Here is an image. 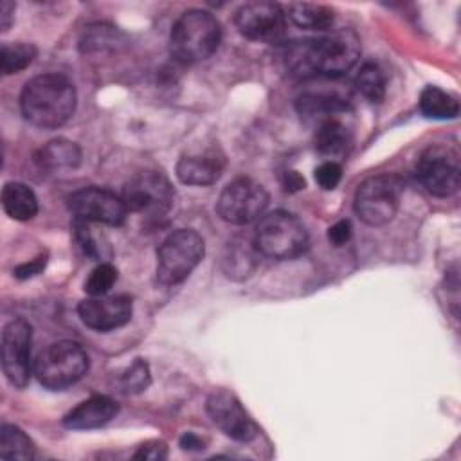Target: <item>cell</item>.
<instances>
[{"label":"cell","instance_id":"obj_6","mask_svg":"<svg viewBox=\"0 0 461 461\" xmlns=\"http://www.w3.org/2000/svg\"><path fill=\"white\" fill-rule=\"evenodd\" d=\"M205 252L203 240L191 229L171 232L157 252V279L160 285L171 286L182 283L202 261Z\"/></svg>","mask_w":461,"mask_h":461},{"label":"cell","instance_id":"obj_32","mask_svg":"<svg viewBox=\"0 0 461 461\" xmlns=\"http://www.w3.org/2000/svg\"><path fill=\"white\" fill-rule=\"evenodd\" d=\"M135 459H166L167 457V445L164 441H148L139 447V450L133 454Z\"/></svg>","mask_w":461,"mask_h":461},{"label":"cell","instance_id":"obj_27","mask_svg":"<svg viewBox=\"0 0 461 461\" xmlns=\"http://www.w3.org/2000/svg\"><path fill=\"white\" fill-rule=\"evenodd\" d=\"M355 85L358 92L371 103H380L385 95V77L378 65L364 63L357 74Z\"/></svg>","mask_w":461,"mask_h":461},{"label":"cell","instance_id":"obj_22","mask_svg":"<svg viewBox=\"0 0 461 461\" xmlns=\"http://www.w3.org/2000/svg\"><path fill=\"white\" fill-rule=\"evenodd\" d=\"M351 144V130L342 119H328L319 122L315 131V148L324 155H342Z\"/></svg>","mask_w":461,"mask_h":461},{"label":"cell","instance_id":"obj_36","mask_svg":"<svg viewBox=\"0 0 461 461\" xmlns=\"http://www.w3.org/2000/svg\"><path fill=\"white\" fill-rule=\"evenodd\" d=\"M180 447H182L184 450H202V448H203V441H202V438H198L196 434L185 432V434L180 438Z\"/></svg>","mask_w":461,"mask_h":461},{"label":"cell","instance_id":"obj_34","mask_svg":"<svg viewBox=\"0 0 461 461\" xmlns=\"http://www.w3.org/2000/svg\"><path fill=\"white\" fill-rule=\"evenodd\" d=\"M45 265H47V254H40L38 258L31 259L29 263H23V265L16 267V268H14V276H16L18 279L34 277V276H38V274L45 268Z\"/></svg>","mask_w":461,"mask_h":461},{"label":"cell","instance_id":"obj_5","mask_svg":"<svg viewBox=\"0 0 461 461\" xmlns=\"http://www.w3.org/2000/svg\"><path fill=\"white\" fill-rule=\"evenodd\" d=\"M88 371V355L74 340H58L49 344L34 360L38 382L52 391L74 385Z\"/></svg>","mask_w":461,"mask_h":461},{"label":"cell","instance_id":"obj_16","mask_svg":"<svg viewBox=\"0 0 461 461\" xmlns=\"http://www.w3.org/2000/svg\"><path fill=\"white\" fill-rule=\"evenodd\" d=\"M223 167V153L209 148L203 151L184 155L176 164V176L182 184L187 185H211L220 178Z\"/></svg>","mask_w":461,"mask_h":461},{"label":"cell","instance_id":"obj_2","mask_svg":"<svg viewBox=\"0 0 461 461\" xmlns=\"http://www.w3.org/2000/svg\"><path fill=\"white\" fill-rule=\"evenodd\" d=\"M77 103L74 85L59 74H41L25 83L20 95L23 117L38 128L54 130L63 126Z\"/></svg>","mask_w":461,"mask_h":461},{"label":"cell","instance_id":"obj_28","mask_svg":"<svg viewBox=\"0 0 461 461\" xmlns=\"http://www.w3.org/2000/svg\"><path fill=\"white\" fill-rule=\"evenodd\" d=\"M151 376H149V367L142 358L133 360L117 378V387L122 394H137L146 391L149 385Z\"/></svg>","mask_w":461,"mask_h":461},{"label":"cell","instance_id":"obj_14","mask_svg":"<svg viewBox=\"0 0 461 461\" xmlns=\"http://www.w3.org/2000/svg\"><path fill=\"white\" fill-rule=\"evenodd\" d=\"M207 414L211 421L229 438L236 441H250L258 436V425L247 414L240 400L225 391L216 389L207 398Z\"/></svg>","mask_w":461,"mask_h":461},{"label":"cell","instance_id":"obj_13","mask_svg":"<svg viewBox=\"0 0 461 461\" xmlns=\"http://www.w3.org/2000/svg\"><path fill=\"white\" fill-rule=\"evenodd\" d=\"M68 209L77 220L106 225H121L128 209L121 196L103 187H85L68 196Z\"/></svg>","mask_w":461,"mask_h":461},{"label":"cell","instance_id":"obj_7","mask_svg":"<svg viewBox=\"0 0 461 461\" xmlns=\"http://www.w3.org/2000/svg\"><path fill=\"white\" fill-rule=\"evenodd\" d=\"M402 182L396 175H376L364 180L355 193V212L371 225L380 227L389 223L400 203Z\"/></svg>","mask_w":461,"mask_h":461},{"label":"cell","instance_id":"obj_9","mask_svg":"<svg viewBox=\"0 0 461 461\" xmlns=\"http://www.w3.org/2000/svg\"><path fill=\"white\" fill-rule=\"evenodd\" d=\"M267 205V189L249 176H240L223 187L216 209L227 223L247 225L258 220L265 212Z\"/></svg>","mask_w":461,"mask_h":461},{"label":"cell","instance_id":"obj_29","mask_svg":"<svg viewBox=\"0 0 461 461\" xmlns=\"http://www.w3.org/2000/svg\"><path fill=\"white\" fill-rule=\"evenodd\" d=\"M117 281V268L112 263H99L85 281V292L90 297H101L106 295L108 290Z\"/></svg>","mask_w":461,"mask_h":461},{"label":"cell","instance_id":"obj_26","mask_svg":"<svg viewBox=\"0 0 461 461\" xmlns=\"http://www.w3.org/2000/svg\"><path fill=\"white\" fill-rule=\"evenodd\" d=\"M36 58V47L31 43H4L0 49V61L4 76L16 74L29 67Z\"/></svg>","mask_w":461,"mask_h":461},{"label":"cell","instance_id":"obj_15","mask_svg":"<svg viewBox=\"0 0 461 461\" xmlns=\"http://www.w3.org/2000/svg\"><path fill=\"white\" fill-rule=\"evenodd\" d=\"M77 315L85 326L106 333L130 322L131 299L128 295L88 297L77 304Z\"/></svg>","mask_w":461,"mask_h":461},{"label":"cell","instance_id":"obj_37","mask_svg":"<svg viewBox=\"0 0 461 461\" xmlns=\"http://www.w3.org/2000/svg\"><path fill=\"white\" fill-rule=\"evenodd\" d=\"M285 187L288 191H299L304 187V178L297 171H286L285 173Z\"/></svg>","mask_w":461,"mask_h":461},{"label":"cell","instance_id":"obj_3","mask_svg":"<svg viewBox=\"0 0 461 461\" xmlns=\"http://www.w3.org/2000/svg\"><path fill=\"white\" fill-rule=\"evenodd\" d=\"M220 22L202 9H191L178 16L169 34V52L180 63L207 59L220 45Z\"/></svg>","mask_w":461,"mask_h":461},{"label":"cell","instance_id":"obj_10","mask_svg":"<svg viewBox=\"0 0 461 461\" xmlns=\"http://www.w3.org/2000/svg\"><path fill=\"white\" fill-rule=\"evenodd\" d=\"M416 175L430 194L450 196L459 189V153L443 144L429 146L418 160Z\"/></svg>","mask_w":461,"mask_h":461},{"label":"cell","instance_id":"obj_30","mask_svg":"<svg viewBox=\"0 0 461 461\" xmlns=\"http://www.w3.org/2000/svg\"><path fill=\"white\" fill-rule=\"evenodd\" d=\"M74 234H76V241L79 243V247L83 249V252L94 259H101L103 258V243H99V240L94 234L92 229V221H85V220H77L74 221Z\"/></svg>","mask_w":461,"mask_h":461},{"label":"cell","instance_id":"obj_19","mask_svg":"<svg viewBox=\"0 0 461 461\" xmlns=\"http://www.w3.org/2000/svg\"><path fill=\"white\" fill-rule=\"evenodd\" d=\"M258 249L254 245V238H238L232 240L223 254L221 265H223V272L229 277H236V279H243L247 276L252 274V270L258 265Z\"/></svg>","mask_w":461,"mask_h":461},{"label":"cell","instance_id":"obj_12","mask_svg":"<svg viewBox=\"0 0 461 461\" xmlns=\"http://www.w3.org/2000/svg\"><path fill=\"white\" fill-rule=\"evenodd\" d=\"M234 23L245 38L274 43L285 36L286 13L274 2H249L236 11Z\"/></svg>","mask_w":461,"mask_h":461},{"label":"cell","instance_id":"obj_11","mask_svg":"<svg viewBox=\"0 0 461 461\" xmlns=\"http://www.w3.org/2000/svg\"><path fill=\"white\" fill-rule=\"evenodd\" d=\"M31 342L32 331L25 319H13L4 326L2 331V369L9 384L14 387H25L31 371Z\"/></svg>","mask_w":461,"mask_h":461},{"label":"cell","instance_id":"obj_18","mask_svg":"<svg viewBox=\"0 0 461 461\" xmlns=\"http://www.w3.org/2000/svg\"><path fill=\"white\" fill-rule=\"evenodd\" d=\"M295 108L301 117L313 119V121H328V119H340V115L349 113V104L340 99L339 95L330 94H303L295 101Z\"/></svg>","mask_w":461,"mask_h":461},{"label":"cell","instance_id":"obj_25","mask_svg":"<svg viewBox=\"0 0 461 461\" xmlns=\"http://www.w3.org/2000/svg\"><path fill=\"white\" fill-rule=\"evenodd\" d=\"M36 454L31 438L16 425H2L0 429V457L2 459H32Z\"/></svg>","mask_w":461,"mask_h":461},{"label":"cell","instance_id":"obj_33","mask_svg":"<svg viewBox=\"0 0 461 461\" xmlns=\"http://www.w3.org/2000/svg\"><path fill=\"white\" fill-rule=\"evenodd\" d=\"M351 234H353V227H351L349 220H340L328 229V240L335 247L348 243L351 240Z\"/></svg>","mask_w":461,"mask_h":461},{"label":"cell","instance_id":"obj_24","mask_svg":"<svg viewBox=\"0 0 461 461\" xmlns=\"http://www.w3.org/2000/svg\"><path fill=\"white\" fill-rule=\"evenodd\" d=\"M420 112L429 119H454L459 113V103L454 95L438 86L423 88L420 95Z\"/></svg>","mask_w":461,"mask_h":461},{"label":"cell","instance_id":"obj_4","mask_svg":"<svg viewBox=\"0 0 461 461\" xmlns=\"http://www.w3.org/2000/svg\"><path fill=\"white\" fill-rule=\"evenodd\" d=\"M254 245L267 258L292 259L306 250L308 232L292 212L274 211L259 220L254 230Z\"/></svg>","mask_w":461,"mask_h":461},{"label":"cell","instance_id":"obj_31","mask_svg":"<svg viewBox=\"0 0 461 461\" xmlns=\"http://www.w3.org/2000/svg\"><path fill=\"white\" fill-rule=\"evenodd\" d=\"M342 178V167L340 164L333 162V160H328V162H322L321 166L315 167V182L319 184V187L326 189V191H331L339 185Z\"/></svg>","mask_w":461,"mask_h":461},{"label":"cell","instance_id":"obj_20","mask_svg":"<svg viewBox=\"0 0 461 461\" xmlns=\"http://www.w3.org/2000/svg\"><path fill=\"white\" fill-rule=\"evenodd\" d=\"M2 207L13 220L27 221L38 212V198L29 185L22 182H7L2 189Z\"/></svg>","mask_w":461,"mask_h":461},{"label":"cell","instance_id":"obj_1","mask_svg":"<svg viewBox=\"0 0 461 461\" xmlns=\"http://www.w3.org/2000/svg\"><path fill=\"white\" fill-rule=\"evenodd\" d=\"M358 56V36L351 29H340L317 38L290 41L283 50V63L295 77H339L357 63Z\"/></svg>","mask_w":461,"mask_h":461},{"label":"cell","instance_id":"obj_35","mask_svg":"<svg viewBox=\"0 0 461 461\" xmlns=\"http://www.w3.org/2000/svg\"><path fill=\"white\" fill-rule=\"evenodd\" d=\"M13 13H14V4L9 0H4L0 5V27L2 32H5L13 22Z\"/></svg>","mask_w":461,"mask_h":461},{"label":"cell","instance_id":"obj_23","mask_svg":"<svg viewBox=\"0 0 461 461\" xmlns=\"http://www.w3.org/2000/svg\"><path fill=\"white\" fill-rule=\"evenodd\" d=\"M38 162L49 169L76 167L81 162V149L68 139H54L40 149Z\"/></svg>","mask_w":461,"mask_h":461},{"label":"cell","instance_id":"obj_17","mask_svg":"<svg viewBox=\"0 0 461 461\" xmlns=\"http://www.w3.org/2000/svg\"><path fill=\"white\" fill-rule=\"evenodd\" d=\"M119 412V405L113 398L104 394H95L83 400L63 418V425L74 430H88L106 425Z\"/></svg>","mask_w":461,"mask_h":461},{"label":"cell","instance_id":"obj_21","mask_svg":"<svg viewBox=\"0 0 461 461\" xmlns=\"http://www.w3.org/2000/svg\"><path fill=\"white\" fill-rule=\"evenodd\" d=\"M286 16L301 29L308 31H326L335 22V13L331 7L322 4H310V2H297L290 4L286 9Z\"/></svg>","mask_w":461,"mask_h":461},{"label":"cell","instance_id":"obj_8","mask_svg":"<svg viewBox=\"0 0 461 461\" xmlns=\"http://www.w3.org/2000/svg\"><path fill=\"white\" fill-rule=\"evenodd\" d=\"M121 198L128 212L160 218L171 209L175 202V189L162 173L146 169L124 184Z\"/></svg>","mask_w":461,"mask_h":461}]
</instances>
